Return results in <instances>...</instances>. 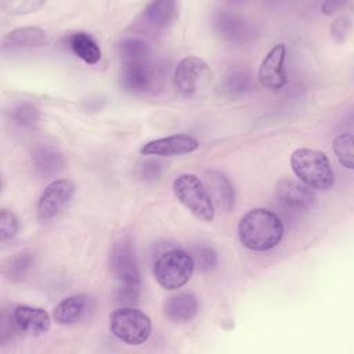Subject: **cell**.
<instances>
[{"mask_svg":"<svg viewBox=\"0 0 354 354\" xmlns=\"http://www.w3.org/2000/svg\"><path fill=\"white\" fill-rule=\"evenodd\" d=\"M33 266V256L30 253H18L7 266V275L14 279H22Z\"/></svg>","mask_w":354,"mask_h":354,"instance_id":"obj_26","label":"cell"},{"mask_svg":"<svg viewBox=\"0 0 354 354\" xmlns=\"http://www.w3.org/2000/svg\"><path fill=\"white\" fill-rule=\"evenodd\" d=\"M198 147L199 142L192 136L173 134L145 142L140 148V152L153 156H178L194 152Z\"/></svg>","mask_w":354,"mask_h":354,"instance_id":"obj_10","label":"cell"},{"mask_svg":"<svg viewBox=\"0 0 354 354\" xmlns=\"http://www.w3.org/2000/svg\"><path fill=\"white\" fill-rule=\"evenodd\" d=\"M212 80V71L205 59L199 57L183 58L174 69L173 86L183 95H194L205 88Z\"/></svg>","mask_w":354,"mask_h":354,"instance_id":"obj_7","label":"cell"},{"mask_svg":"<svg viewBox=\"0 0 354 354\" xmlns=\"http://www.w3.org/2000/svg\"><path fill=\"white\" fill-rule=\"evenodd\" d=\"M207 183V191L212 199L225 212H230L234 207L235 202V189L225 174L218 170H207L205 174Z\"/></svg>","mask_w":354,"mask_h":354,"instance_id":"obj_17","label":"cell"},{"mask_svg":"<svg viewBox=\"0 0 354 354\" xmlns=\"http://www.w3.org/2000/svg\"><path fill=\"white\" fill-rule=\"evenodd\" d=\"M14 322L18 328V330L25 332L28 335L40 336L50 330L51 326V317L50 314L40 308L33 306H17L12 311Z\"/></svg>","mask_w":354,"mask_h":354,"instance_id":"obj_12","label":"cell"},{"mask_svg":"<svg viewBox=\"0 0 354 354\" xmlns=\"http://www.w3.org/2000/svg\"><path fill=\"white\" fill-rule=\"evenodd\" d=\"M50 35L37 26H19L10 30L3 37L4 48H21V47H43L50 43Z\"/></svg>","mask_w":354,"mask_h":354,"instance_id":"obj_15","label":"cell"},{"mask_svg":"<svg viewBox=\"0 0 354 354\" xmlns=\"http://www.w3.org/2000/svg\"><path fill=\"white\" fill-rule=\"evenodd\" d=\"M275 192L278 201L285 207L293 210L308 209L315 199L314 192L310 189V187L293 180H281L277 184Z\"/></svg>","mask_w":354,"mask_h":354,"instance_id":"obj_14","label":"cell"},{"mask_svg":"<svg viewBox=\"0 0 354 354\" xmlns=\"http://www.w3.org/2000/svg\"><path fill=\"white\" fill-rule=\"evenodd\" d=\"M75 195V185L68 178H58L51 181L41 192L36 212L41 221H48L57 217L72 201Z\"/></svg>","mask_w":354,"mask_h":354,"instance_id":"obj_8","label":"cell"},{"mask_svg":"<svg viewBox=\"0 0 354 354\" xmlns=\"http://www.w3.org/2000/svg\"><path fill=\"white\" fill-rule=\"evenodd\" d=\"M353 144H354V138L350 133L337 134L332 142V148H333V152H335L339 163L348 170L354 169Z\"/></svg>","mask_w":354,"mask_h":354,"instance_id":"obj_23","label":"cell"},{"mask_svg":"<svg viewBox=\"0 0 354 354\" xmlns=\"http://www.w3.org/2000/svg\"><path fill=\"white\" fill-rule=\"evenodd\" d=\"M19 230V223L18 217L12 210L8 209H1L0 210V234H1V241L7 242L12 239Z\"/></svg>","mask_w":354,"mask_h":354,"instance_id":"obj_28","label":"cell"},{"mask_svg":"<svg viewBox=\"0 0 354 354\" xmlns=\"http://www.w3.org/2000/svg\"><path fill=\"white\" fill-rule=\"evenodd\" d=\"M195 270L192 256L181 249L163 252L153 264V277L166 290H177L185 285Z\"/></svg>","mask_w":354,"mask_h":354,"instance_id":"obj_5","label":"cell"},{"mask_svg":"<svg viewBox=\"0 0 354 354\" xmlns=\"http://www.w3.org/2000/svg\"><path fill=\"white\" fill-rule=\"evenodd\" d=\"M295 176L307 187L326 191L335 184V173L328 156L322 151L299 148L290 155Z\"/></svg>","mask_w":354,"mask_h":354,"instance_id":"obj_3","label":"cell"},{"mask_svg":"<svg viewBox=\"0 0 354 354\" xmlns=\"http://www.w3.org/2000/svg\"><path fill=\"white\" fill-rule=\"evenodd\" d=\"M10 116L17 124L22 127H33L40 119V112L35 105L29 102H21L11 109Z\"/></svg>","mask_w":354,"mask_h":354,"instance_id":"obj_24","label":"cell"},{"mask_svg":"<svg viewBox=\"0 0 354 354\" xmlns=\"http://www.w3.org/2000/svg\"><path fill=\"white\" fill-rule=\"evenodd\" d=\"M192 260L195 267H198L201 271H209L217 264V254L212 246L199 245L194 248Z\"/></svg>","mask_w":354,"mask_h":354,"instance_id":"obj_27","label":"cell"},{"mask_svg":"<svg viewBox=\"0 0 354 354\" xmlns=\"http://www.w3.org/2000/svg\"><path fill=\"white\" fill-rule=\"evenodd\" d=\"M285 57H286V48H285V44L282 43L274 46L267 53V55L260 64L259 73H257L259 82L264 87L277 91L286 84L288 77L283 66Z\"/></svg>","mask_w":354,"mask_h":354,"instance_id":"obj_9","label":"cell"},{"mask_svg":"<svg viewBox=\"0 0 354 354\" xmlns=\"http://www.w3.org/2000/svg\"><path fill=\"white\" fill-rule=\"evenodd\" d=\"M348 33H350V19L347 17H339L332 22L330 36L336 41H339V43L344 41L347 39Z\"/></svg>","mask_w":354,"mask_h":354,"instance_id":"obj_29","label":"cell"},{"mask_svg":"<svg viewBox=\"0 0 354 354\" xmlns=\"http://www.w3.org/2000/svg\"><path fill=\"white\" fill-rule=\"evenodd\" d=\"M116 48H118V54H119L120 59L124 64L148 61L152 54V48H151L149 43L137 36H129V37L122 39L118 43Z\"/></svg>","mask_w":354,"mask_h":354,"instance_id":"obj_21","label":"cell"},{"mask_svg":"<svg viewBox=\"0 0 354 354\" xmlns=\"http://www.w3.org/2000/svg\"><path fill=\"white\" fill-rule=\"evenodd\" d=\"M155 82V69L148 61L124 64L119 83L127 93H144L152 87Z\"/></svg>","mask_w":354,"mask_h":354,"instance_id":"obj_11","label":"cell"},{"mask_svg":"<svg viewBox=\"0 0 354 354\" xmlns=\"http://www.w3.org/2000/svg\"><path fill=\"white\" fill-rule=\"evenodd\" d=\"M162 171V165L158 162H147L142 165V174L148 178H155L160 174Z\"/></svg>","mask_w":354,"mask_h":354,"instance_id":"obj_31","label":"cell"},{"mask_svg":"<svg viewBox=\"0 0 354 354\" xmlns=\"http://www.w3.org/2000/svg\"><path fill=\"white\" fill-rule=\"evenodd\" d=\"M32 162L35 170L46 178L57 174L64 167V158L61 152L48 144H40L33 148Z\"/></svg>","mask_w":354,"mask_h":354,"instance_id":"obj_18","label":"cell"},{"mask_svg":"<svg viewBox=\"0 0 354 354\" xmlns=\"http://www.w3.org/2000/svg\"><path fill=\"white\" fill-rule=\"evenodd\" d=\"M109 329L123 343L138 346L148 340L152 324L144 311L134 307H120L111 314Z\"/></svg>","mask_w":354,"mask_h":354,"instance_id":"obj_6","label":"cell"},{"mask_svg":"<svg viewBox=\"0 0 354 354\" xmlns=\"http://www.w3.org/2000/svg\"><path fill=\"white\" fill-rule=\"evenodd\" d=\"M46 4V1L41 0H6L0 3V7L11 14V15H22V14H30L37 11Z\"/></svg>","mask_w":354,"mask_h":354,"instance_id":"obj_25","label":"cell"},{"mask_svg":"<svg viewBox=\"0 0 354 354\" xmlns=\"http://www.w3.org/2000/svg\"><path fill=\"white\" fill-rule=\"evenodd\" d=\"M166 317L174 324L189 322L198 313V300L192 293L183 292L167 297L163 306Z\"/></svg>","mask_w":354,"mask_h":354,"instance_id":"obj_16","label":"cell"},{"mask_svg":"<svg viewBox=\"0 0 354 354\" xmlns=\"http://www.w3.org/2000/svg\"><path fill=\"white\" fill-rule=\"evenodd\" d=\"M216 26L220 35L230 41L242 40L246 35L245 22L234 14H228V12L220 14L216 19Z\"/></svg>","mask_w":354,"mask_h":354,"instance_id":"obj_22","label":"cell"},{"mask_svg":"<svg viewBox=\"0 0 354 354\" xmlns=\"http://www.w3.org/2000/svg\"><path fill=\"white\" fill-rule=\"evenodd\" d=\"M249 84V76L245 72L232 73L227 80V88L231 93H242Z\"/></svg>","mask_w":354,"mask_h":354,"instance_id":"obj_30","label":"cell"},{"mask_svg":"<svg viewBox=\"0 0 354 354\" xmlns=\"http://www.w3.org/2000/svg\"><path fill=\"white\" fill-rule=\"evenodd\" d=\"M68 44L73 54L86 64L94 65L101 59V48L87 32H75L68 37Z\"/></svg>","mask_w":354,"mask_h":354,"instance_id":"obj_20","label":"cell"},{"mask_svg":"<svg viewBox=\"0 0 354 354\" xmlns=\"http://www.w3.org/2000/svg\"><path fill=\"white\" fill-rule=\"evenodd\" d=\"M88 303L87 295L79 293L62 299L53 311V318L59 325H71L82 318Z\"/></svg>","mask_w":354,"mask_h":354,"instance_id":"obj_19","label":"cell"},{"mask_svg":"<svg viewBox=\"0 0 354 354\" xmlns=\"http://www.w3.org/2000/svg\"><path fill=\"white\" fill-rule=\"evenodd\" d=\"M178 4L173 0H158L151 1L142 10L140 15V22L145 29L162 30L173 24L178 11Z\"/></svg>","mask_w":354,"mask_h":354,"instance_id":"obj_13","label":"cell"},{"mask_svg":"<svg viewBox=\"0 0 354 354\" xmlns=\"http://www.w3.org/2000/svg\"><path fill=\"white\" fill-rule=\"evenodd\" d=\"M109 264L119 283V299L124 303L136 301L140 295L141 275L131 242L127 239L116 242L111 250Z\"/></svg>","mask_w":354,"mask_h":354,"instance_id":"obj_2","label":"cell"},{"mask_svg":"<svg viewBox=\"0 0 354 354\" xmlns=\"http://www.w3.org/2000/svg\"><path fill=\"white\" fill-rule=\"evenodd\" d=\"M238 236L246 249L267 252L281 242L283 224L271 210L263 207L252 209L239 220Z\"/></svg>","mask_w":354,"mask_h":354,"instance_id":"obj_1","label":"cell"},{"mask_svg":"<svg viewBox=\"0 0 354 354\" xmlns=\"http://www.w3.org/2000/svg\"><path fill=\"white\" fill-rule=\"evenodd\" d=\"M173 192L177 201L196 218L210 223L214 220L213 199L202 180L191 173L180 174L173 181Z\"/></svg>","mask_w":354,"mask_h":354,"instance_id":"obj_4","label":"cell"}]
</instances>
